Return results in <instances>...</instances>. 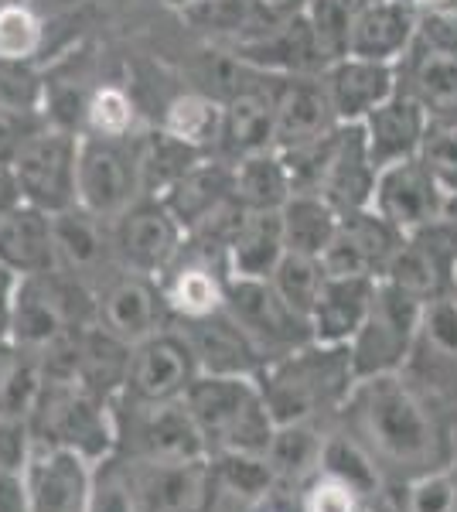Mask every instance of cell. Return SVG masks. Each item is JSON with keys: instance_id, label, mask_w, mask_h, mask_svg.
<instances>
[{"instance_id": "6da1fadb", "label": "cell", "mask_w": 457, "mask_h": 512, "mask_svg": "<svg viewBox=\"0 0 457 512\" xmlns=\"http://www.w3.org/2000/svg\"><path fill=\"white\" fill-rule=\"evenodd\" d=\"M348 400L372 458L379 454L382 461L400 468H423L434 461V420L427 417V407L417 400V393L396 373L355 379Z\"/></svg>"}, {"instance_id": "7a4b0ae2", "label": "cell", "mask_w": 457, "mask_h": 512, "mask_svg": "<svg viewBox=\"0 0 457 512\" xmlns=\"http://www.w3.org/2000/svg\"><path fill=\"white\" fill-rule=\"evenodd\" d=\"M355 386L348 345L307 342L260 369V390L277 424L314 420L321 410L348 400Z\"/></svg>"}, {"instance_id": "3957f363", "label": "cell", "mask_w": 457, "mask_h": 512, "mask_svg": "<svg viewBox=\"0 0 457 512\" xmlns=\"http://www.w3.org/2000/svg\"><path fill=\"white\" fill-rule=\"evenodd\" d=\"M185 403L209 448L219 454H267L277 420L260 383L249 376H195Z\"/></svg>"}, {"instance_id": "277c9868", "label": "cell", "mask_w": 457, "mask_h": 512, "mask_svg": "<svg viewBox=\"0 0 457 512\" xmlns=\"http://www.w3.org/2000/svg\"><path fill=\"white\" fill-rule=\"evenodd\" d=\"M144 195V171H140V137H99L79 134L76 154V205L103 219L116 222L134 209Z\"/></svg>"}, {"instance_id": "5b68a950", "label": "cell", "mask_w": 457, "mask_h": 512, "mask_svg": "<svg viewBox=\"0 0 457 512\" xmlns=\"http://www.w3.org/2000/svg\"><path fill=\"white\" fill-rule=\"evenodd\" d=\"M31 431L41 444L79 451L82 458H103L113 441V424L103 400L79 379L41 376V393L31 410Z\"/></svg>"}, {"instance_id": "8992f818", "label": "cell", "mask_w": 457, "mask_h": 512, "mask_svg": "<svg viewBox=\"0 0 457 512\" xmlns=\"http://www.w3.org/2000/svg\"><path fill=\"white\" fill-rule=\"evenodd\" d=\"M420 311L423 301L393 287L389 280H376L369 315H365L362 328L348 342L355 379L386 376L403 366L406 355L417 345Z\"/></svg>"}, {"instance_id": "52a82bcc", "label": "cell", "mask_w": 457, "mask_h": 512, "mask_svg": "<svg viewBox=\"0 0 457 512\" xmlns=\"http://www.w3.org/2000/svg\"><path fill=\"white\" fill-rule=\"evenodd\" d=\"M76 154L79 134L41 123L11 161V175L21 202L35 205L48 216L72 209L76 205Z\"/></svg>"}, {"instance_id": "ba28073f", "label": "cell", "mask_w": 457, "mask_h": 512, "mask_svg": "<svg viewBox=\"0 0 457 512\" xmlns=\"http://www.w3.org/2000/svg\"><path fill=\"white\" fill-rule=\"evenodd\" d=\"M226 311L267 366L301 345L314 342L311 321L294 311L270 280H226Z\"/></svg>"}, {"instance_id": "9c48e42d", "label": "cell", "mask_w": 457, "mask_h": 512, "mask_svg": "<svg viewBox=\"0 0 457 512\" xmlns=\"http://www.w3.org/2000/svg\"><path fill=\"white\" fill-rule=\"evenodd\" d=\"M110 239L123 270L154 277L181 253L185 229L161 198H140L134 209L110 222Z\"/></svg>"}, {"instance_id": "30bf717a", "label": "cell", "mask_w": 457, "mask_h": 512, "mask_svg": "<svg viewBox=\"0 0 457 512\" xmlns=\"http://www.w3.org/2000/svg\"><path fill=\"white\" fill-rule=\"evenodd\" d=\"M376 164L369 158L362 123H338L324 140L321 168L314 178V195H321L338 212H359L372 205L376 192Z\"/></svg>"}, {"instance_id": "8fae6325", "label": "cell", "mask_w": 457, "mask_h": 512, "mask_svg": "<svg viewBox=\"0 0 457 512\" xmlns=\"http://www.w3.org/2000/svg\"><path fill=\"white\" fill-rule=\"evenodd\" d=\"M444 205L447 195L427 171V164L420 158H406L376 175V192H372L369 209H376L396 233L413 236L444 219Z\"/></svg>"}, {"instance_id": "7c38bea8", "label": "cell", "mask_w": 457, "mask_h": 512, "mask_svg": "<svg viewBox=\"0 0 457 512\" xmlns=\"http://www.w3.org/2000/svg\"><path fill=\"white\" fill-rule=\"evenodd\" d=\"M403 239L406 236L396 233L376 209L345 212L342 222H338L335 239H331V246L321 256L324 274L382 280L393 256L400 253Z\"/></svg>"}, {"instance_id": "4fadbf2b", "label": "cell", "mask_w": 457, "mask_h": 512, "mask_svg": "<svg viewBox=\"0 0 457 512\" xmlns=\"http://www.w3.org/2000/svg\"><path fill=\"white\" fill-rule=\"evenodd\" d=\"M48 219H52V243H55L58 270L86 287L110 284L116 277L113 270L120 267V260H116V253H113L110 226H106L103 219H96L93 212H86L82 205L52 212Z\"/></svg>"}, {"instance_id": "5bb4252c", "label": "cell", "mask_w": 457, "mask_h": 512, "mask_svg": "<svg viewBox=\"0 0 457 512\" xmlns=\"http://www.w3.org/2000/svg\"><path fill=\"white\" fill-rule=\"evenodd\" d=\"M198 366L188 342L181 332H157L144 342L134 345L130 355V376H127V396L134 403H161L178 400L195 383Z\"/></svg>"}, {"instance_id": "9a60e30c", "label": "cell", "mask_w": 457, "mask_h": 512, "mask_svg": "<svg viewBox=\"0 0 457 512\" xmlns=\"http://www.w3.org/2000/svg\"><path fill=\"white\" fill-rule=\"evenodd\" d=\"M338 127L321 76H277L273 86V151L314 144Z\"/></svg>"}, {"instance_id": "2e32d148", "label": "cell", "mask_w": 457, "mask_h": 512, "mask_svg": "<svg viewBox=\"0 0 457 512\" xmlns=\"http://www.w3.org/2000/svg\"><path fill=\"white\" fill-rule=\"evenodd\" d=\"M28 512H86L93 475L79 451L35 444L24 468Z\"/></svg>"}, {"instance_id": "e0dca14e", "label": "cell", "mask_w": 457, "mask_h": 512, "mask_svg": "<svg viewBox=\"0 0 457 512\" xmlns=\"http://www.w3.org/2000/svg\"><path fill=\"white\" fill-rule=\"evenodd\" d=\"M134 489L140 512H202L212 499L215 472L205 458L140 461Z\"/></svg>"}, {"instance_id": "ac0fdd59", "label": "cell", "mask_w": 457, "mask_h": 512, "mask_svg": "<svg viewBox=\"0 0 457 512\" xmlns=\"http://www.w3.org/2000/svg\"><path fill=\"white\" fill-rule=\"evenodd\" d=\"M181 338L195 355L198 376H253L263 366L226 304L212 315L181 318Z\"/></svg>"}, {"instance_id": "d6986e66", "label": "cell", "mask_w": 457, "mask_h": 512, "mask_svg": "<svg viewBox=\"0 0 457 512\" xmlns=\"http://www.w3.org/2000/svg\"><path fill=\"white\" fill-rule=\"evenodd\" d=\"M134 410V437L140 448V461H195L209 454L205 434L191 417L185 396L161 403H134Z\"/></svg>"}, {"instance_id": "ffe728a7", "label": "cell", "mask_w": 457, "mask_h": 512, "mask_svg": "<svg viewBox=\"0 0 457 512\" xmlns=\"http://www.w3.org/2000/svg\"><path fill=\"white\" fill-rule=\"evenodd\" d=\"M161 318H164V301L154 291L151 277L134 274V270H120L99 291L96 321L106 332L123 338L127 345H137L161 332Z\"/></svg>"}, {"instance_id": "44dd1931", "label": "cell", "mask_w": 457, "mask_h": 512, "mask_svg": "<svg viewBox=\"0 0 457 512\" xmlns=\"http://www.w3.org/2000/svg\"><path fill=\"white\" fill-rule=\"evenodd\" d=\"M420 11L413 0H376L352 14L348 24V55L396 65L417 41Z\"/></svg>"}, {"instance_id": "7402d4cb", "label": "cell", "mask_w": 457, "mask_h": 512, "mask_svg": "<svg viewBox=\"0 0 457 512\" xmlns=\"http://www.w3.org/2000/svg\"><path fill=\"white\" fill-rule=\"evenodd\" d=\"M321 79L338 123H362L379 103L396 93V65L355 59V55L331 62Z\"/></svg>"}, {"instance_id": "603a6c76", "label": "cell", "mask_w": 457, "mask_h": 512, "mask_svg": "<svg viewBox=\"0 0 457 512\" xmlns=\"http://www.w3.org/2000/svg\"><path fill=\"white\" fill-rule=\"evenodd\" d=\"M427 123H430L427 110L410 93H403L396 86V93L362 120L365 144H369V158L376 164V171L389 168L396 161L417 158Z\"/></svg>"}, {"instance_id": "cb8c5ba5", "label": "cell", "mask_w": 457, "mask_h": 512, "mask_svg": "<svg viewBox=\"0 0 457 512\" xmlns=\"http://www.w3.org/2000/svg\"><path fill=\"white\" fill-rule=\"evenodd\" d=\"M273 151V86H249L222 103V123L215 154L226 161H243Z\"/></svg>"}, {"instance_id": "d4e9b609", "label": "cell", "mask_w": 457, "mask_h": 512, "mask_svg": "<svg viewBox=\"0 0 457 512\" xmlns=\"http://www.w3.org/2000/svg\"><path fill=\"white\" fill-rule=\"evenodd\" d=\"M0 263L14 277L58 270L48 212H41L28 202H18L0 212Z\"/></svg>"}, {"instance_id": "484cf974", "label": "cell", "mask_w": 457, "mask_h": 512, "mask_svg": "<svg viewBox=\"0 0 457 512\" xmlns=\"http://www.w3.org/2000/svg\"><path fill=\"white\" fill-rule=\"evenodd\" d=\"M400 62L403 82L396 86L417 99L430 120L457 123V52H440L417 38Z\"/></svg>"}, {"instance_id": "4316f807", "label": "cell", "mask_w": 457, "mask_h": 512, "mask_svg": "<svg viewBox=\"0 0 457 512\" xmlns=\"http://www.w3.org/2000/svg\"><path fill=\"white\" fill-rule=\"evenodd\" d=\"M161 202L171 209V216L181 222V229H195L205 219L215 216L219 209H226L229 202H236L232 195V161L209 154L188 168L168 192L161 195Z\"/></svg>"}, {"instance_id": "83f0119b", "label": "cell", "mask_w": 457, "mask_h": 512, "mask_svg": "<svg viewBox=\"0 0 457 512\" xmlns=\"http://www.w3.org/2000/svg\"><path fill=\"white\" fill-rule=\"evenodd\" d=\"M376 280L369 277H324L318 297L311 308V332L314 342L324 345H348L352 335L362 328L372 308Z\"/></svg>"}, {"instance_id": "f1b7e54d", "label": "cell", "mask_w": 457, "mask_h": 512, "mask_svg": "<svg viewBox=\"0 0 457 512\" xmlns=\"http://www.w3.org/2000/svg\"><path fill=\"white\" fill-rule=\"evenodd\" d=\"M284 222L280 209L243 212V222L236 226L226 246V267L236 280H270L277 263L284 260Z\"/></svg>"}, {"instance_id": "f546056e", "label": "cell", "mask_w": 457, "mask_h": 512, "mask_svg": "<svg viewBox=\"0 0 457 512\" xmlns=\"http://www.w3.org/2000/svg\"><path fill=\"white\" fill-rule=\"evenodd\" d=\"M76 352H79V383L86 390H93L99 400L110 396L113 390H127L134 345H127L123 338L106 332L99 321H93V325H82L76 332Z\"/></svg>"}, {"instance_id": "4dcf8cb0", "label": "cell", "mask_w": 457, "mask_h": 512, "mask_svg": "<svg viewBox=\"0 0 457 512\" xmlns=\"http://www.w3.org/2000/svg\"><path fill=\"white\" fill-rule=\"evenodd\" d=\"M280 222H284V243L290 253L318 256L321 260L338 233L342 212L314 192H294L280 209Z\"/></svg>"}, {"instance_id": "1f68e13d", "label": "cell", "mask_w": 457, "mask_h": 512, "mask_svg": "<svg viewBox=\"0 0 457 512\" xmlns=\"http://www.w3.org/2000/svg\"><path fill=\"white\" fill-rule=\"evenodd\" d=\"M232 195L249 212L284 209V202L294 195L284 158L277 151H263L253 158L232 161Z\"/></svg>"}, {"instance_id": "d6a6232c", "label": "cell", "mask_w": 457, "mask_h": 512, "mask_svg": "<svg viewBox=\"0 0 457 512\" xmlns=\"http://www.w3.org/2000/svg\"><path fill=\"white\" fill-rule=\"evenodd\" d=\"M202 158H209V151L188 144V140L168 134L164 127L151 130L147 137H140V171H144V195L154 198L157 192L168 188L185 175L188 168H195Z\"/></svg>"}, {"instance_id": "836d02e7", "label": "cell", "mask_w": 457, "mask_h": 512, "mask_svg": "<svg viewBox=\"0 0 457 512\" xmlns=\"http://www.w3.org/2000/svg\"><path fill=\"white\" fill-rule=\"evenodd\" d=\"M321 451H324V437L314 431L311 420H297V424H277L263 458L270 461L277 478L297 482V478L311 475L314 468H321Z\"/></svg>"}, {"instance_id": "e575fe53", "label": "cell", "mask_w": 457, "mask_h": 512, "mask_svg": "<svg viewBox=\"0 0 457 512\" xmlns=\"http://www.w3.org/2000/svg\"><path fill=\"white\" fill-rule=\"evenodd\" d=\"M321 472L335 482L348 485L359 499H369V495L379 492V468L376 458H372L369 448H362L359 441L345 434H335L324 441L321 451Z\"/></svg>"}, {"instance_id": "d590c367", "label": "cell", "mask_w": 457, "mask_h": 512, "mask_svg": "<svg viewBox=\"0 0 457 512\" xmlns=\"http://www.w3.org/2000/svg\"><path fill=\"white\" fill-rule=\"evenodd\" d=\"M219 123H222V103H215L205 93H185V96H174L168 103L161 127L168 134L212 154L215 140H219Z\"/></svg>"}, {"instance_id": "8d00e7d4", "label": "cell", "mask_w": 457, "mask_h": 512, "mask_svg": "<svg viewBox=\"0 0 457 512\" xmlns=\"http://www.w3.org/2000/svg\"><path fill=\"white\" fill-rule=\"evenodd\" d=\"M427 359L444 362V366H457V294L444 291L430 301H423L417 345Z\"/></svg>"}, {"instance_id": "74e56055", "label": "cell", "mask_w": 457, "mask_h": 512, "mask_svg": "<svg viewBox=\"0 0 457 512\" xmlns=\"http://www.w3.org/2000/svg\"><path fill=\"white\" fill-rule=\"evenodd\" d=\"M168 304L178 311L181 318H202L212 315L226 304V284L212 274V267L205 263H188L181 267L171 280Z\"/></svg>"}, {"instance_id": "f35d334b", "label": "cell", "mask_w": 457, "mask_h": 512, "mask_svg": "<svg viewBox=\"0 0 457 512\" xmlns=\"http://www.w3.org/2000/svg\"><path fill=\"white\" fill-rule=\"evenodd\" d=\"M324 263L318 256H304V253H284V260L277 263L270 284L277 287V294L284 297L294 311H301L304 318H311L314 297H318L324 284Z\"/></svg>"}, {"instance_id": "ab89813d", "label": "cell", "mask_w": 457, "mask_h": 512, "mask_svg": "<svg viewBox=\"0 0 457 512\" xmlns=\"http://www.w3.org/2000/svg\"><path fill=\"white\" fill-rule=\"evenodd\" d=\"M417 158L427 164L444 195H457V123L430 120L423 130Z\"/></svg>"}, {"instance_id": "60d3db41", "label": "cell", "mask_w": 457, "mask_h": 512, "mask_svg": "<svg viewBox=\"0 0 457 512\" xmlns=\"http://www.w3.org/2000/svg\"><path fill=\"white\" fill-rule=\"evenodd\" d=\"M86 130L99 137L134 134V99L120 86H99L86 106Z\"/></svg>"}, {"instance_id": "b9f144b4", "label": "cell", "mask_w": 457, "mask_h": 512, "mask_svg": "<svg viewBox=\"0 0 457 512\" xmlns=\"http://www.w3.org/2000/svg\"><path fill=\"white\" fill-rule=\"evenodd\" d=\"M41 48V21L24 4L0 7V62H24Z\"/></svg>"}, {"instance_id": "7bdbcfd3", "label": "cell", "mask_w": 457, "mask_h": 512, "mask_svg": "<svg viewBox=\"0 0 457 512\" xmlns=\"http://www.w3.org/2000/svg\"><path fill=\"white\" fill-rule=\"evenodd\" d=\"M212 472L229 492L243 495V499H260L277 478L263 454H222L219 468H212Z\"/></svg>"}, {"instance_id": "ee69618b", "label": "cell", "mask_w": 457, "mask_h": 512, "mask_svg": "<svg viewBox=\"0 0 457 512\" xmlns=\"http://www.w3.org/2000/svg\"><path fill=\"white\" fill-rule=\"evenodd\" d=\"M86 512H140L134 475L120 465L99 468L89 489V506Z\"/></svg>"}, {"instance_id": "f6af8a7d", "label": "cell", "mask_w": 457, "mask_h": 512, "mask_svg": "<svg viewBox=\"0 0 457 512\" xmlns=\"http://www.w3.org/2000/svg\"><path fill=\"white\" fill-rule=\"evenodd\" d=\"M457 506V489L447 475H423L410 485V512H454Z\"/></svg>"}, {"instance_id": "bcb514c9", "label": "cell", "mask_w": 457, "mask_h": 512, "mask_svg": "<svg viewBox=\"0 0 457 512\" xmlns=\"http://www.w3.org/2000/svg\"><path fill=\"white\" fill-rule=\"evenodd\" d=\"M417 38L423 45L440 48V52H457V4L423 11Z\"/></svg>"}, {"instance_id": "7dc6e473", "label": "cell", "mask_w": 457, "mask_h": 512, "mask_svg": "<svg viewBox=\"0 0 457 512\" xmlns=\"http://www.w3.org/2000/svg\"><path fill=\"white\" fill-rule=\"evenodd\" d=\"M304 512H359V495L348 489V485L324 475L321 482H314L311 492H307Z\"/></svg>"}, {"instance_id": "c3c4849f", "label": "cell", "mask_w": 457, "mask_h": 512, "mask_svg": "<svg viewBox=\"0 0 457 512\" xmlns=\"http://www.w3.org/2000/svg\"><path fill=\"white\" fill-rule=\"evenodd\" d=\"M0 512H28V485L18 468L0 465Z\"/></svg>"}, {"instance_id": "681fc988", "label": "cell", "mask_w": 457, "mask_h": 512, "mask_svg": "<svg viewBox=\"0 0 457 512\" xmlns=\"http://www.w3.org/2000/svg\"><path fill=\"white\" fill-rule=\"evenodd\" d=\"M307 7H311V0H256V11H260V18L267 24L307 14Z\"/></svg>"}, {"instance_id": "f907efd6", "label": "cell", "mask_w": 457, "mask_h": 512, "mask_svg": "<svg viewBox=\"0 0 457 512\" xmlns=\"http://www.w3.org/2000/svg\"><path fill=\"white\" fill-rule=\"evenodd\" d=\"M14 284L18 277L0 263V342H7V321H11V297H14Z\"/></svg>"}, {"instance_id": "816d5d0a", "label": "cell", "mask_w": 457, "mask_h": 512, "mask_svg": "<svg viewBox=\"0 0 457 512\" xmlns=\"http://www.w3.org/2000/svg\"><path fill=\"white\" fill-rule=\"evenodd\" d=\"M21 195H18V185H14V175H11V164H0V212L18 205Z\"/></svg>"}, {"instance_id": "f5cc1de1", "label": "cell", "mask_w": 457, "mask_h": 512, "mask_svg": "<svg viewBox=\"0 0 457 512\" xmlns=\"http://www.w3.org/2000/svg\"><path fill=\"white\" fill-rule=\"evenodd\" d=\"M444 222L447 229L457 236V195H447V205H444Z\"/></svg>"}, {"instance_id": "db71d44e", "label": "cell", "mask_w": 457, "mask_h": 512, "mask_svg": "<svg viewBox=\"0 0 457 512\" xmlns=\"http://www.w3.org/2000/svg\"><path fill=\"white\" fill-rule=\"evenodd\" d=\"M447 4H457V0H413L417 11H434V7H447Z\"/></svg>"}, {"instance_id": "11a10c76", "label": "cell", "mask_w": 457, "mask_h": 512, "mask_svg": "<svg viewBox=\"0 0 457 512\" xmlns=\"http://www.w3.org/2000/svg\"><path fill=\"white\" fill-rule=\"evenodd\" d=\"M451 291L457 294V260H454V270H451Z\"/></svg>"}, {"instance_id": "9f6ffc18", "label": "cell", "mask_w": 457, "mask_h": 512, "mask_svg": "<svg viewBox=\"0 0 457 512\" xmlns=\"http://www.w3.org/2000/svg\"><path fill=\"white\" fill-rule=\"evenodd\" d=\"M191 4H195V0H191Z\"/></svg>"}]
</instances>
